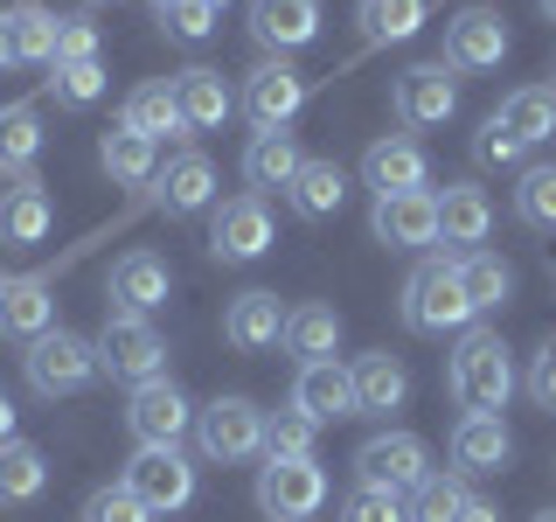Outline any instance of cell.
Wrapping results in <instances>:
<instances>
[{"label": "cell", "mask_w": 556, "mask_h": 522, "mask_svg": "<svg viewBox=\"0 0 556 522\" xmlns=\"http://www.w3.org/2000/svg\"><path fill=\"white\" fill-rule=\"evenodd\" d=\"M445 390H452V405L459 411H508V397H515V356H508V341H501V327H466L459 348H452V362H445Z\"/></svg>", "instance_id": "obj_1"}, {"label": "cell", "mask_w": 556, "mask_h": 522, "mask_svg": "<svg viewBox=\"0 0 556 522\" xmlns=\"http://www.w3.org/2000/svg\"><path fill=\"white\" fill-rule=\"evenodd\" d=\"M404 327L410 335H466V327L480 321L473 300H466V286H459V258H425L410 278H404Z\"/></svg>", "instance_id": "obj_2"}, {"label": "cell", "mask_w": 556, "mask_h": 522, "mask_svg": "<svg viewBox=\"0 0 556 522\" xmlns=\"http://www.w3.org/2000/svg\"><path fill=\"white\" fill-rule=\"evenodd\" d=\"M98 376H112V383H153V376H167V341H161V327L147 321V313H104V327H98Z\"/></svg>", "instance_id": "obj_3"}, {"label": "cell", "mask_w": 556, "mask_h": 522, "mask_svg": "<svg viewBox=\"0 0 556 522\" xmlns=\"http://www.w3.org/2000/svg\"><path fill=\"white\" fill-rule=\"evenodd\" d=\"M22 370H28V390L35 397H77L84 383L98 376V341H84V335H70V327H49V335H35L28 341V356H22Z\"/></svg>", "instance_id": "obj_4"}, {"label": "cell", "mask_w": 556, "mask_h": 522, "mask_svg": "<svg viewBox=\"0 0 556 522\" xmlns=\"http://www.w3.org/2000/svg\"><path fill=\"white\" fill-rule=\"evenodd\" d=\"M195 439H202L208 460L243 467V460L265 452V411H257L251 397H216V405L195 411Z\"/></svg>", "instance_id": "obj_5"}, {"label": "cell", "mask_w": 556, "mask_h": 522, "mask_svg": "<svg viewBox=\"0 0 556 522\" xmlns=\"http://www.w3.org/2000/svg\"><path fill=\"white\" fill-rule=\"evenodd\" d=\"M355 474L369 487H390V495H417V487L431 481V446L417 439V432H376V439H362V452H355Z\"/></svg>", "instance_id": "obj_6"}, {"label": "cell", "mask_w": 556, "mask_h": 522, "mask_svg": "<svg viewBox=\"0 0 556 522\" xmlns=\"http://www.w3.org/2000/svg\"><path fill=\"white\" fill-rule=\"evenodd\" d=\"M126 487L147 501L153 515H174V509L195 501V467H188L181 446H139L126 460Z\"/></svg>", "instance_id": "obj_7"}, {"label": "cell", "mask_w": 556, "mask_h": 522, "mask_svg": "<svg viewBox=\"0 0 556 522\" xmlns=\"http://www.w3.org/2000/svg\"><path fill=\"white\" fill-rule=\"evenodd\" d=\"M327 501V467L320 460H265L257 467V509L271 522H306Z\"/></svg>", "instance_id": "obj_8"}, {"label": "cell", "mask_w": 556, "mask_h": 522, "mask_svg": "<svg viewBox=\"0 0 556 522\" xmlns=\"http://www.w3.org/2000/svg\"><path fill=\"white\" fill-rule=\"evenodd\" d=\"M271 251V209L265 196H230L216 202V216H208V258L216 265H251V258Z\"/></svg>", "instance_id": "obj_9"}, {"label": "cell", "mask_w": 556, "mask_h": 522, "mask_svg": "<svg viewBox=\"0 0 556 522\" xmlns=\"http://www.w3.org/2000/svg\"><path fill=\"white\" fill-rule=\"evenodd\" d=\"M369 237L382 244V251H431V244H439V196H431V188H410V196H376Z\"/></svg>", "instance_id": "obj_10"}, {"label": "cell", "mask_w": 556, "mask_h": 522, "mask_svg": "<svg viewBox=\"0 0 556 522\" xmlns=\"http://www.w3.org/2000/svg\"><path fill=\"white\" fill-rule=\"evenodd\" d=\"M126 425H132L139 446H181L188 432H195V405H188L167 376H153L126 397Z\"/></svg>", "instance_id": "obj_11"}, {"label": "cell", "mask_w": 556, "mask_h": 522, "mask_svg": "<svg viewBox=\"0 0 556 522\" xmlns=\"http://www.w3.org/2000/svg\"><path fill=\"white\" fill-rule=\"evenodd\" d=\"M300 104H306V77L286 57H278V63H257L251 77H243V119H251L257 133H286Z\"/></svg>", "instance_id": "obj_12"}, {"label": "cell", "mask_w": 556, "mask_h": 522, "mask_svg": "<svg viewBox=\"0 0 556 522\" xmlns=\"http://www.w3.org/2000/svg\"><path fill=\"white\" fill-rule=\"evenodd\" d=\"M390 104H396V119L404 126H445L452 112H459V77H452L445 63H410L404 77H396V91H390Z\"/></svg>", "instance_id": "obj_13"}, {"label": "cell", "mask_w": 556, "mask_h": 522, "mask_svg": "<svg viewBox=\"0 0 556 522\" xmlns=\"http://www.w3.org/2000/svg\"><path fill=\"white\" fill-rule=\"evenodd\" d=\"M56 327V272H0V335L35 341Z\"/></svg>", "instance_id": "obj_14"}, {"label": "cell", "mask_w": 556, "mask_h": 522, "mask_svg": "<svg viewBox=\"0 0 556 522\" xmlns=\"http://www.w3.org/2000/svg\"><path fill=\"white\" fill-rule=\"evenodd\" d=\"M508 57V22L494 8H459L445 22V70H501Z\"/></svg>", "instance_id": "obj_15"}, {"label": "cell", "mask_w": 556, "mask_h": 522, "mask_svg": "<svg viewBox=\"0 0 556 522\" xmlns=\"http://www.w3.org/2000/svg\"><path fill=\"white\" fill-rule=\"evenodd\" d=\"M362 182H369L376 196H410V188H431V161L410 133H382V139H369V153H362Z\"/></svg>", "instance_id": "obj_16"}, {"label": "cell", "mask_w": 556, "mask_h": 522, "mask_svg": "<svg viewBox=\"0 0 556 522\" xmlns=\"http://www.w3.org/2000/svg\"><path fill=\"white\" fill-rule=\"evenodd\" d=\"M508 460H515V439H508V425H501L494 411H466L459 425H452V474L459 481L501 474Z\"/></svg>", "instance_id": "obj_17"}, {"label": "cell", "mask_w": 556, "mask_h": 522, "mask_svg": "<svg viewBox=\"0 0 556 522\" xmlns=\"http://www.w3.org/2000/svg\"><path fill=\"white\" fill-rule=\"evenodd\" d=\"M147 188H153V209H161V216H195V209L216 202V161L188 147V153H174Z\"/></svg>", "instance_id": "obj_18"}, {"label": "cell", "mask_w": 556, "mask_h": 522, "mask_svg": "<svg viewBox=\"0 0 556 522\" xmlns=\"http://www.w3.org/2000/svg\"><path fill=\"white\" fill-rule=\"evenodd\" d=\"M486 231H494V196L480 182H445L439 188V237L452 244V258L480 251Z\"/></svg>", "instance_id": "obj_19"}, {"label": "cell", "mask_w": 556, "mask_h": 522, "mask_svg": "<svg viewBox=\"0 0 556 522\" xmlns=\"http://www.w3.org/2000/svg\"><path fill=\"white\" fill-rule=\"evenodd\" d=\"M167 286H174L167 258L126 251L112 265V278H104V300H112V313H153V307H167Z\"/></svg>", "instance_id": "obj_20"}, {"label": "cell", "mask_w": 556, "mask_h": 522, "mask_svg": "<svg viewBox=\"0 0 556 522\" xmlns=\"http://www.w3.org/2000/svg\"><path fill=\"white\" fill-rule=\"evenodd\" d=\"M223 341H230L237 356H265V348L286 341V307H278V293H237V300L223 307Z\"/></svg>", "instance_id": "obj_21"}, {"label": "cell", "mask_w": 556, "mask_h": 522, "mask_svg": "<svg viewBox=\"0 0 556 522\" xmlns=\"http://www.w3.org/2000/svg\"><path fill=\"white\" fill-rule=\"evenodd\" d=\"M313 35H320V0H251V42L257 49L292 57Z\"/></svg>", "instance_id": "obj_22"}, {"label": "cell", "mask_w": 556, "mask_h": 522, "mask_svg": "<svg viewBox=\"0 0 556 522\" xmlns=\"http://www.w3.org/2000/svg\"><path fill=\"white\" fill-rule=\"evenodd\" d=\"M292 411H306L313 425H334V418H355V383L334 356L327 362H300V376H292Z\"/></svg>", "instance_id": "obj_23"}, {"label": "cell", "mask_w": 556, "mask_h": 522, "mask_svg": "<svg viewBox=\"0 0 556 522\" xmlns=\"http://www.w3.org/2000/svg\"><path fill=\"white\" fill-rule=\"evenodd\" d=\"M174 104H181L188 133H216L223 119L237 112V91H230V84H223V70L195 63V70H181V77H174Z\"/></svg>", "instance_id": "obj_24"}, {"label": "cell", "mask_w": 556, "mask_h": 522, "mask_svg": "<svg viewBox=\"0 0 556 522\" xmlns=\"http://www.w3.org/2000/svg\"><path fill=\"white\" fill-rule=\"evenodd\" d=\"M49 223H56V202H49V188L35 182V174H22L14 188H0V244H42Z\"/></svg>", "instance_id": "obj_25"}, {"label": "cell", "mask_w": 556, "mask_h": 522, "mask_svg": "<svg viewBox=\"0 0 556 522\" xmlns=\"http://www.w3.org/2000/svg\"><path fill=\"white\" fill-rule=\"evenodd\" d=\"M348 383H355V411H404L410 397V370L390 356V348H376V356H355V370H348Z\"/></svg>", "instance_id": "obj_26"}, {"label": "cell", "mask_w": 556, "mask_h": 522, "mask_svg": "<svg viewBox=\"0 0 556 522\" xmlns=\"http://www.w3.org/2000/svg\"><path fill=\"white\" fill-rule=\"evenodd\" d=\"M306 167L300 139L292 133H251V147H243V182H251V196H271V188H292V174Z\"/></svg>", "instance_id": "obj_27"}, {"label": "cell", "mask_w": 556, "mask_h": 522, "mask_svg": "<svg viewBox=\"0 0 556 522\" xmlns=\"http://www.w3.org/2000/svg\"><path fill=\"white\" fill-rule=\"evenodd\" d=\"M118 126L147 133L153 147H161V139H188V119H181V104H174V84H132Z\"/></svg>", "instance_id": "obj_28"}, {"label": "cell", "mask_w": 556, "mask_h": 522, "mask_svg": "<svg viewBox=\"0 0 556 522\" xmlns=\"http://www.w3.org/2000/svg\"><path fill=\"white\" fill-rule=\"evenodd\" d=\"M431 0H355V28H362V49H390V42H410L425 28Z\"/></svg>", "instance_id": "obj_29"}, {"label": "cell", "mask_w": 556, "mask_h": 522, "mask_svg": "<svg viewBox=\"0 0 556 522\" xmlns=\"http://www.w3.org/2000/svg\"><path fill=\"white\" fill-rule=\"evenodd\" d=\"M98 167L112 174L118 188H147L153 174H161V153H153V139L147 133H132V126H112L98 139Z\"/></svg>", "instance_id": "obj_30"}, {"label": "cell", "mask_w": 556, "mask_h": 522, "mask_svg": "<svg viewBox=\"0 0 556 522\" xmlns=\"http://www.w3.org/2000/svg\"><path fill=\"white\" fill-rule=\"evenodd\" d=\"M494 119L521 139V147H543V139H556V91L549 84H521V91L501 98Z\"/></svg>", "instance_id": "obj_31"}, {"label": "cell", "mask_w": 556, "mask_h": 522, "mask_svg": "<svg viewBox=\"0 0 556 522\" xmlns=\"http://www.w3.org/2000/svg\"><path fill=\"white\" fill-rule=\"evenodd\" d=\"M286 202L300 209L306 223H327V216H334V209L348 202V174H341V161H306L300 174H292Z\"/></svg>", "instance_id": "obj_32"}, {"label": "cell", "mask_w": 556, "mask_h": 522, "mask_svg": "<svg viewBox=\"0 0 556 522\" xmlns=\"http://www.w3.org/2000/svg\"><path fill=\"white\" fill-rule=\"evenodd\" d=\"M459 286H466V300H473V313H494V307L515 300V265L480 244V251L459 258Z\"/></svg>", "instance_id": "obj_33"}, {"label": "cell", "mask_w": 556, "mask_h": 522, "mask_svg": "<svg viewBox=\"0 0 556 522\" xmlns=\"http://www.w3.org/2000/svg\"><path fill=\"white\" fill-rule=\"evenodd\" d=\"M334 348H341V313H334V307L306 300V307H292V313H286V356H300V362H327Z\"/></svg>", "instance_id": "obj_34"}, {"label": "cell", "mask_w": 556, "mask_h": 522, "mask_svg": "<svg viewBox=\"0 0 556 522\" xmlns=\"http://www.w3.org/2000/svg\"><path fill=\"white\" fill-rule=\"evenodd\" d=\"M35 153H42V119H35V104H0V174L8 182H22L35 167Z\"/></svg>", "instance_id": "obj_35"}, {"label": "cell", "mask_w": 556, "mask_h": 522, "mask_svg": "<svg viewBox=\"0 0 556 522\" xmlns=\"http://www.w3.org/2000/svg\"><path fill=\"white\" fill-rule=\"evenodd\" d=\"M49 487V460H42V446H28V439H8L0 446V509H22V501H35Z\"/></svg>", "instance_id": "obj_36"}, {"label": "cell", "mask_w": 556, "mask_h": 522, "mask_svg": "<svg viewBox=\"0 0 556 522\" xmlns=\"http://www.w3.org/2000/svg\"><path fill=\"white\" fill-rule=\"evenodd\" d=\"M515 223L521 231H556V161H535L515 174Z\"/></svg>", "instance_id": "obj_37"}, {"label": "cell", "mask_w": 556, "mask_h": 522, "mask_svg": "<svg viewBox=\"0 0 556 522\" xmlns=\"http://www.w3.org/2000/svg\"><path fill=\"white\" fill-rule=\"evenodd\" d=\"M8 28H14L22 63H56V28H63V14H49L42 0H14V8H8Z\"/></svg>", "instance_id": "obj_38"}, {"label": "cell", "mask_w": 556, "mask_h": 522, "mask_svg": "<svg viewBox=\"0 0 556 522\" xmlns=\"http://www.w3.org/2000/svg\"><path fill=\"white\" fill-rule=\"evenodd\" d=\"M104 84H112L104 57H91V63H49V98H56L63 112H84V104H98Z\"/></svg>", "instance_id": "obj_39"}, {"label": "cell", "mask_w": 556, "mask_h": 522, "mask_svg": "<svg viewBox=\"0 0 556 522\" xmlns=\"http://www.w3.org/2000/svg\"><path fill=\"white\" fill-rule=\"evenodd\" d=\"M313 446H320V425L306 411H265V460H313Z\"/></svg>", "instance_id": "obj_40"}, {"label": "cell", "mask_w": 556, "mask_h": 522, "mask_svg": "<svg viewBox=\"0 0 556 522\" xmlns=\"http://www.w3.org/2000/svg\"><path fill=\"white\" fill-rule=\"evenodd\" d=\"M216 14L223 8H208V0H161L153 22H161L167 42H208V35H216Z\"/></svg>", "instance_id": "obj_41"}, {"label": "cell", "mask_w": 556, "mask_h": 522, "mask_svg": "<svg viewBox=\"0 0 556 522\" xmlns=\"http://www.w3.org/2000/svg\"><path fill=\"white\" fill-rule=\"evenodd\" d=\"M466 495H473V487H466L459 474H431V481L410 495V522H452V515L466 509Z\"/></svg>", "instance_id": "obj_42"}, {"label": "cell", "mask_w": 556, "mask_h": 522, "mask_svg": "<svg viewBox=\"0 0 556 522\" xmlns=\"http://www.w3.org/2000/svg\"><path fill=\"white\" fill-rule=\"evenodd\" d=\"M341 522H410V509H404V495H390V487L355 481L348 501H341Z\"/></svg>", "instance_id": "obj_43"}, {"label": "cell", "mask_w": 556, "mask_h": 522, "mask_svg": "<svg viewBox=\"0 0 556 522\" xmlns=\"http://www.w3.org/2000/svg\"><path fill=\"white\" fill-rule=\"evenodd\" d=\"M84 522H153V509L132 495L126 481H112V487H91V501H84Z\"/></svg>", "instance_id": "obj_44"}, {"label": "cell", "mask_w": 556, "mask_h": 522, "mask_svg": "<svg viewBox=\"0 0 556 522\" xmlns=\"http://www.w3.org/2000/svg\"><path fill=\"white\" fill-rule=\"evenodd\" d=\"M521 153H529V147H521V139L501 126V119H486V126L473 133V161H480V167H521Z\"/></svg>", "instance_id": "obj_45"}, {"label": "cell", "mask_w": 556, "mask_h": 522, "mask_svg": "<svg viewBox=\"0 0 556 522\" xmlns=\"http://www.w3.org/2000/svg\"><path fill=\"white\" fill-rule=\"evenodd\" d=\"M98 57V28L84 22V14H63L56 28V63H91Z\"/></svg>", "instance_id": "obj_46"}, {"label": "cell", "mask_w": 556, "mask_h": 522, "mask_svg": "<svg viewBox=\"0 0 556 522\" xmlns=\"http://www.w3.org/2000/svg\"><path fill=\"white\" fill-rule=\"evenodd\" d=\"M529 397H535L543 411H556V335L535 348V362H529Z\"/></svg>", "instance_id": "obj_47"}, {"label": "cell", "mask_w": 556, "mask_h": 522, "mask_svg": "<svg viewBox=\"0 0 556 522\" xmlns=\"http://www.w3.org/2000/svg\"><path fill=\"white\" fill-rule=\"evenodd\" d=\"M452 522H501V509H494V501H480V495H466V509L452 515Z\"/></svg>", "instance_id": "obj_48"}, {"label": "cell", "mask_w": 556, "mask_h": 522, "mask_svg": "<svg viewBox=\"0 0 556 522\" xmlns=\"http://www.w3.org/2000/svg\"><path fill=\"white\" fill-rule=\"evenodd\" d=\"M22 63V49H14V28H8V14H0V70H14Z\"/></svg>", "instance_id": "obj_49"}, {"label": "cell", "mask_w": 556, "mask_h": 522, "mask_svg": "<svg viewBox=\"0 0 556 522\" xmlns=\"http://www.w3.org/2000/svg\"><path fill=\"white\" fill-rule=\"evenodd\" d=\"M14 439V405H8V390H0V446Z\"/></svg>", "instance_id": "obj_50"}, {"label": "cell", "mask_w": 556, "mask_h": 522, "mask_svg": "<svg viewBox=\"0 0 556 522\" xmlns=\"http://www.w3.org/2000/svg\"><path fill=\"white\" fill-rule=\"evenodd\" d=\"M543 14H549V22H556V0H543Z\"/></svg>", "instance_id": "obj_51"}, {"label": "cell", "mask_w": 556, "mask_h": 522, "mask_svg": "<svg viewBox=\"0 0 556 522\" xmlns=\"http://www.w3.org/2000/svg\"><path fill=\"white\" fill-rule=\"evenodd\" d=\"M535 522H556V509H543V515H535Z\"/></svg>", "instance_id": "obj_52"}, {"label": "cell", "mask_w": 556, "mask_h": 522, "mask_svg": "<svg viewBox=\"0 0 556 522\" xmlns=\"http://www.w3.org/2000/svg\"><path fill=\"white\" fill-rule=\"evenodd\" d=\"M84 8H104V0H84Z\"/></svg>", "instance_id": "obj_53"}, {"label": "cell", "mask_w": 556, "mask_h": 522, "mask_svg": "<svg viewBox=\"0 0 556 522\" xmlns=\"http://www.w3.org/2000/svg\"><path fill=\"white\" fill-rule=\"evenodd\" d=\"M208 8H223V0H208Z\"/></svg>", "instance_id": "obj_54"}, {"label": "cell", "mask_w": 556, "mask_h": 522, "mask_svg": "<svg viewBox=\"0 0 556 522\" xmlns=\"http://www.w3.org/2000/svg\"><path fill=\"white\" fill-rule=\"evenodd\" d=\"M153 8H161V0H153Z\"/></svg>", "instance_id": "obj_55"}, {"label": "cell", "mask_w": 556, "mask_h": 522, "mask_svg": "<svg viewBox=\"0 0 556 522\" xmlns=\"http://www.w3.org/2000/svg\"><path fill=\"white\" fill-rule=\"evenodd\" d=\"M549 91H556V84H549Z\"/></svg>", "instance_id": "obj_56"}]
</instances>
